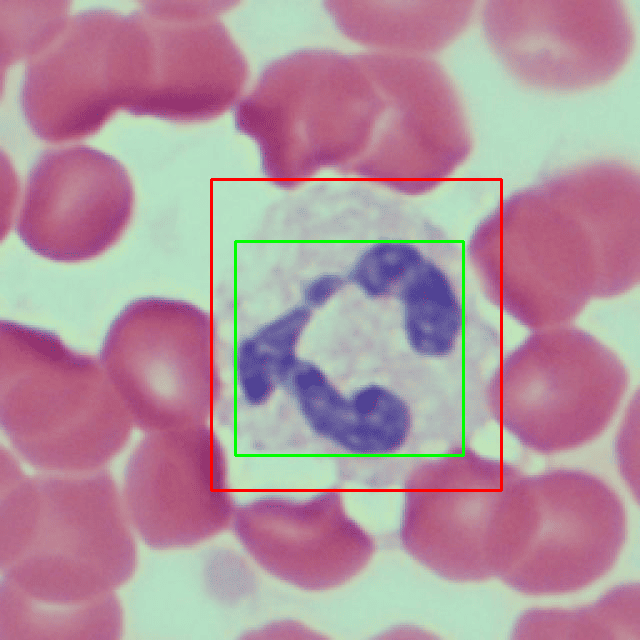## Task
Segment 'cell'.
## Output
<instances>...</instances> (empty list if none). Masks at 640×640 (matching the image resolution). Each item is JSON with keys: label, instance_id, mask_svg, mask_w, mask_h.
I'll use <instances>...</instances> for the list:
<instances>
[{"label": "cell", "instance_id": "cell-15", "mask_svg": "<svg viewBox=\"0 0 640 640\" xmlns=\"http://www.w3.org/2000/svg\"><path fill=\"white\" fill-rule=\"evenodd\" d=\"M427 254L415 240L381 239L358 254L346 278L348 283L368 298L394 296L405 278Z\"/></svg>", "mask_w": 640, "mask_h": 640}, {"label": "cell", "instance_id": "cell-6", "mask_svg": "<svg viewBox=\"0 0 640 640\" xmlns=\"http://www.w3.org/2000/svg\"><path fill=\"white\" fill-rule=\"evenodd\" d=\"M134 199L130 176L113 156L81 144L49 149L30 168L15 231L47 260H92L121 238Z\"/></svg>", "mask_w": 640, "mask_h": 640}, {"label": "cell", "instance_id": "cell-9", "mask_svg": "<svg viewBox=\"0 0 640 640\" xmlns=\"http://www.w3.org/2000/svg\"><path fill=\"white\" fill-rule=\"evenodd\" d=\"M231 525L257 566L306 589L342 583L364 558L360 530L334 499L255 498L236 506Z\"/></svg>", "mask_w": 640, "mask_h": 640}, {"label": "cell", "instance_id": "cell-8", "mask_svg": "<svg viewBox=\"0 0 640 640\" xmlns=\"http://www.w3.org/2000/svg\"><path fill=\"white\" fill-rule=\"evenodd\" d=\"M127 485L155 547L196 544L232 524L224 455L203 424L150 432L132 457Z\"/></svg>", "mask_w": 640, "mask_h": 640}, {"label": "cell", "instance_id": "cell-2", "mask_svg": "<svg viewBox=\"0 0 640 640\" xmlns=\"http://www.w3.org/2000/svg\"><path fill=\"white\" fill-rule=\"evenodd\" d=\"M149 52L150 35L140 10L77 12L26 65L19 99L27 125L38 138L56 144L95 134L142 95Z\"/></svg>", "mask_w": 640, "mask_h": 640}, {"label": "cell", "instance_id": "cell-14", "mask_svg": "<svg viewBox=\"0 0 640 640\" xmlns=\"http://www.w3.org/2000/svg\"><path fill=\"white\" fill-rule=\"evenodd\" d=\"M68 13L65 1H0L1 64L44 52L65 29Z\"/></svg>", "mask_w": 640, "mask_h": 640}, {"label": "cell", "instance_id": "cell-12", "mask_svg": "<svg viewBox=\"0 0 640 640\" xmlns=\"http://www.w3.org/2000/svg\"><path fill=\"white\" fill-rule=\"evenodd\" d=\"M400 325L414 357L446 364L462 354L469 331L466 300L454 275L430 254L397 289Z\"/></svg>", "mask_w": 640, "mask_h": 640}, {"label": "cell", "instance_id": "cell-7", "mask_svg": "<svg viewBox=\"0 0 640 640\" xmlns=\"http://www.w3.org/2000/svg\"><path fill=\"white\" fill-rule=\"evenodd\" d=\"M234 108L236 127L259 139L367 140L383 99L364 53L307 49L268 65Z\"/></svg>", "mask_w": 640, "mask_h": 640}, {"label": "cell", "instance_id": "cell-3", "mask_svg": "<svg viewBox=\"0 0 640 640\" xmlns=\"http://www.w3.org/2000/svg\"><path fill=\"white\" fill-rule=\"evenodd\" d=\"M0 404L21 453L31 461L45 436L60 470L71 471L67 451L91 434L121 446L132 422L98 357L12 320L0 322Z\"/></svg>", "mask_w": 640, "mask_h": 640}, {"label": "cell", "instance_id": "cell-11", "mask_svg": "<svg viewBox=\"0 0 640 640\" xmlns=\"http://www.w3.org/2000/svg\"><path fill=\"white\" fill-rule=\"evenodd\" d=\"M523 473L496 461L481 481H435L410 514L412 548L428 567L455 580L496 577L506 523V497Z\"/></svg>", "mask_w": 640, "mask_h": 640}, {"label": "cell", "instance_id": "cell-13", "mask_svg": "<svg viewBox=\"0 0 640 640\" xmlns=\"http://www.w3.org/2000/svg\"><path fill=\"white\" fill-rule=\"evenodd\" d=\"M511 637L640 640V586L637 582L614 586L581 607L527 610L514 623Z\"/></svg>", "mask_w": 640, "mask_h": 640}, {"label": "cell", "instance_id": "cell-1", "mask_svg": "<svg viewBox=\"0 0 640 640\" xmlns=\"http://www.w3.org/2000/svg\"><path fill=\"white\" fill-rule=\"evenodd\" d=\"M629 382L622 359L585 330H535L503 361L492 412L523 447L559 454L606 430Z\"/></svg>", "mask_w": 640, "mask_h": 640}, {"label": "cell", "instance_id": "cell-5", "mask_svg": "<svg viewBox=\"0 0 640 640\" xmlns=\"http://www.w3.org/2000/svg\"><path fill=\"white\" fill-rule=\"evenodd\" d=\"M530 526L523 550L502 579L530 596L580 591L616 564L627 536L618 493L595 474L552 468L525 475Z\"/></svg>", "mask_w": 640, "mask_h": 640}, {"label": "cell", "instance_id": "cell-17", "mask_svg": "<svg viewBox=\"0 0 640 640\" xmlns=\"http://www.w3.org/2000/svg\"><path fill=\"white\" fill-rule=\"evenodd\" d=\"M230 2L194 1V2H145L141 8L148 15L168 21H200L217 18L228 9Z\"/></svg>", "mask_w": 640, "mask_h": 640}, {"label": "cell", "instance_id": "cell-16", "mask_svg": "<svg viewBox=\"0 0 640 640\" xmlns=\"http://www.w3.org/2000/svg\"><path fill=\"white\" fill-rule=\"evenodd\" d=\"M615 456L628 489L638 499L639 492V398L631 399L615 440Z\"/></svg>", "mask_w": 640, "mask_h": 640}, {"label": "cell", "instance_id": "cell-4", "mask_svg": "<svg viewBox=\"0 0 640 640\" xmlns=\"http://www.w3.org/2000/svg\"><path fill=\"white\" fill-rule=\"evenodd\" d=\"M211 325L180 301L142 298L109 325L99 360L132 422L149 432L200 425L215 396Z\"/></svg>", "mask_w": 640, "mask_h": 640}, {"label": "cell", "instance_id": "cell-18", "mask_svg": "<svg viewBox=\"0 0 640 640\" xmlns=\"http://www.w3.org/2000/svg\"><path fill=\"white\" fill-rule=\"evenodd\" d=\"M347 284L346 275L333 272L316 275L303 284L301 303L312 311L319 309L330 302Z\"/></svg>", "mask_w": 640, "mask_h": 640}, {"label": "cell", "instance_id": "cell-10", "mask_svg": "<svg viewBox=\"0 0 640 640\" xmlns=\"http://www.w3.org/2000/svg\"><path fill=\"white\" fill-rule=\"evenodd\" d=\"M150 35L148 79L128 111L175 122L215 118L235 107L247 81V64L217 18L168 21L142 11Z\"/></svg>", "mask_w": 640, "mask_h": 640}]
</instances>
